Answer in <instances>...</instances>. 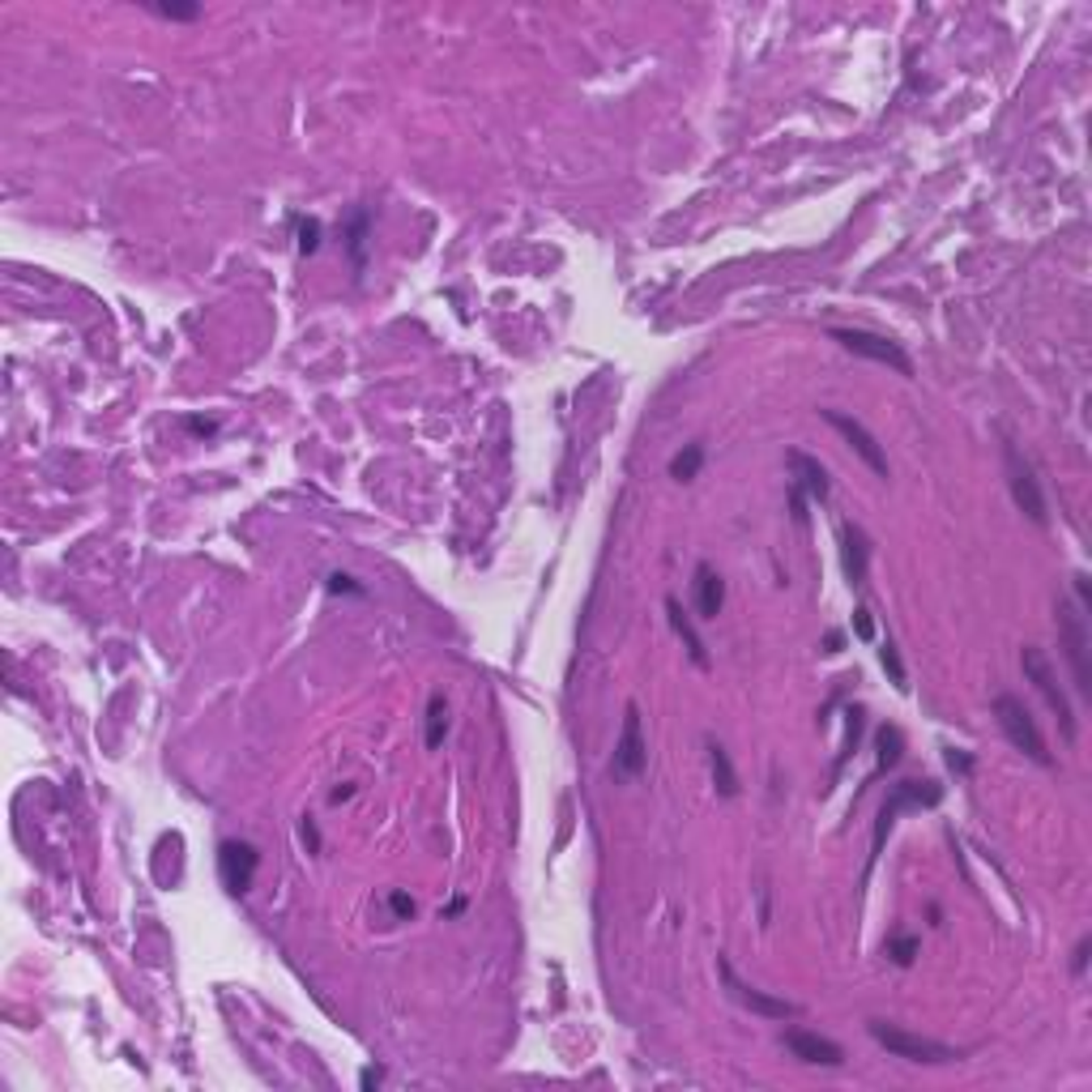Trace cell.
<instances>
[{"mask_svg": "<svg viewBox=\"0 0 1092 1092\" xmlns=\"http://www.w3.org/2000/svg\"><path fill=\"white\" fill-rule=\"evenodd\" d=\"M995 722L998 730H1003V739L1012 742L1015 751H1024L1033 764H1041V768H1050L1054 756L1046 751V739H1041V730H1037V717L1033 708L1020 700V696H1012V691H1003V696H995Z\"/></svg>", "mask_w": 1092, "mask_h": 1092, "instance_id": "obj_1", "label": "cell"}, {"mask_svg": "<svg viewBox=\"0 0 1092 1092\" xmlns=\"http://www.w3.org/2000/svg\"><path fill=\"white\" fill-rule=\"evenodd\" d=\"M939 802H943V785H935V781H900V785H892V794L879 807V819H875L871 862L883 854V840H888V832L897 828V819L905 811H922V807H939Z\"/></svg>", "mask_w": 1092, "mask_h": 1092, "instance_id": "obj_2", "label": "cell"}, {"mask_svg": "<svg viewBox=\"0 0 1092 1092\" xmlns=\"http://www.w3.org/2000/svg\"><path fill=\"white\" fill-rule=\"evenodd\" d=\"M1020 666H1024V679L1037 687V696L1050 704V713L1058 717V730H1063V739L1075 742V713H1071V700H1067V691L1058 687V674H1054V666L1046 662V653L1037 649V644H1024L1020 649Z\"/></svg>", "mask_w": 1092, "mask_h": 1092, "instance_id": "obj_3", "label": "cell"}, {"mask_svg": "<svg viewBox=\"0 0 1092 1092\" xmlns=\"http://www.w3.org/2000/svg\"><path fill=\"white\" fill-rule=\"evenodd\" d=\"M871 1037H875L892 1058H909V1063H956V1058H960V1050H952V1046L931 1041V1037H917V1033H905V1029L883 1024V1020H871Z\"/></svg>", "mask_w": 1092, "mask_h": 1092, "instance_id": "obj_4", "label": "cell"}, {"mask_svg": "<svg viewBox=\"0 0 1092 1092\" xmlns=\"http://www.w3.org/2000/svg\"><path fill=\"white\" fill-rule=\"evenodd\" d=\"M1058 644H1063V653H1067V662H1071L1075 687H1080L1084 696H1092L1088 627H1084V615H1080V606H1075L1071 598H1063V602H1058Z\"/></svg>", "mask_w": 1092, "mask_h": 1092, "instance_id": "obj_5", "label": "cell"}, {"mask_svg": "<svg viewBox=\"0 0 1092 1092\" xmlns=\"http://www.w3.org/2000/svg\"><path fill=\"white\" fill-rule=\"evenodd\" d=\"M832 342H840L849 354H862L871 363H883V368L900 371V376H914V359L900 351V342H892V337H879V333H866V329H832Z\"/></svg>", "mask_w": 1092, "mask_h": 1092, "instance_id": "obj_6", "label": "cell"}, {"mask_svg": "<svg viewBox=\"0 0 1092 1092\" xmlns=\"http://www.w3.org/2000/svg\"><path fill=\"white\" fill-rule=\"evenodd\" d=\"M256 866H261V854H256L248 840H222L218 845V879L231 897H248L252 892V879Z\"/></svg>", "mask_w": 1092, "mask_h": 1092, "instance_id": "obj_7", "label": "cell"}, {"mask_svg": "<svg viewBox=\"0 0 1092 1092\" xmlns=\"http://www.w3.org/2000/svg\"><path fill=\"white\" fill-rule=\"evenodd\" d=\"M1003 461H1007V487H1012L1015 508H1020L1029 521L1046 525V500H1041V487H1037L1033 466L1020 457V449H1015V444H1007V449H1003Z\"/></svg>", "mask_w": 1092, "mask_h": 1092, "instance_id": "obj_8", "label": "cell"}, {"mask_svg": "<svg viewBox=\"0 0 1092 1092\" xmlns=\"http://www.w3.org/2000/svg\"><path fill=\"white\" fill-rule=\"evenodd\" d=\"M717 973H722L730 998H734V1003H742L751 1015H764V1020H790V1015H798V1003L777 998V995H764V990H756V986H747V981L730 969V960H722V964H717Z\"/></svg>", "mask_w": 1092, "mask_h": 1092, "instance_id": "obj_9", "label": "cell"}, {"mask_svg": "<svg viewBox=\"0 0 1092 1092\" xmlns=\"http://www.w3.org/2000/svg\"><path fill=\"white\" fill-rule=\"evenodd\" d=\"M644 764H649V747H644V730H641V708L636 704H627L624 708V734H619V742H615V777H641Z\"/></svg>", "mask_w": 1092, "mask_h": 1092, "instance_id": "obj_10", "label": "cell"}, {"mask_svg": "<svg viewBox=\"0 0 1092 1092\" xmlns=\"http://www.w3.org/2000/svg\"><path fill=\"white\" fill-rule=\"evenodd\" d=\"M819 414H823V423H832V427L845 435V444L858 452L862 461L879 474V478H888V452H883V444H879L875 435L862 427L858 418H849V414H840V410H819Z\"/></svg>", "mask_w": 1092, "mask_h": 1092, "instance_id": "obj_11", "label": "cell"}, {"mask_svg": "<svg viewBox=\"0 0 1092 1092\" xmlns=\"http://www.w3.org/2000/svg\"><path fill=\"white\" fill-rule=\"evenodd\" d=\"M781 1041H785V1050L794 1054L798 1063H815V1067H840V1063H845V1054H840L837 1041H828V1037H819V1033H807V1029H785Z\"/></svg>", "mask_w": 1092, "mask_h": 1092, "instance_id": "obj_12", "label": "cell"}, {"mask_svg": "<svg viewBox=\"0 0 1092 1092\" xmlns=\"http://www.w3.org/2000/svg\"><path fill=\"white\" fill-rule=\"evenodd\" d=\"M840 564H845V576H849V585L862 589L866 585V567H871V542H866V534H862L858 525H840Z\"/></svg>", "mask_w": 1092, "mask_h": 1092, "instance_id": "obj_13", "label": "cell"}, {"mask_svg": "<svg viewBox=\"0 0 1092 1092\" xmlns=\"http://www.w3.org/2000/svg\"><path fill=\"white\" fill-rule=\"evenodd\" d=\"M785 461H790V469H794V491L798 495H811L815 504H823L828 500V469L819 466L815 457H807V452H798V449H790L785 452Z\"/></svg>", "mask_w": 1092, "mask_h": 1092, "instance_id": "obj_14", "label": "cell"}, {"mask_svg": "<svg viewBox=\"0 0 1092 1092\" xmlns=\"http://www.w3.org/2000/svg\"><path fill=\"white\" fill-rule=\"evenodd\" d=\"M722 606H725V581L717 576L713 564H700L696 567V610H700V619H717Z\"/></svg>", "mask_w": 1092, "mask_h": 1092, "instance_id": "obj_15", "label": "cell"}, {"mask_svg": "<svg viewBox=\"0 0 1092 1092\" xmlns=\"http://www.w3.org/2000/svg\"><path fill=\"white\" fill-rule=\"evenodd\" d=\"M666 619H670V627H674V636L682 641V649H687V658L696 666H708V649H704L700 632L691 627V619H687V610H682L679 598H666Z\"/></svg>", "mask_w": 1092, "mask_h": 1092, "instance_id": "obj_16", "label": "cell"}, {"mask_svg": "<svg viewBox=\"0 0 1092 1092\" xmlns=\"http://www.w3.org/2000/svg\"><path fill=\"white\" fill-rule=\"evenodd\" d=\"M708 768H713L717 794H722V798H734V794H739V773H734V764H730V751H725L717 739H708Z\"/></svg>", "mask_w": 1092, "mask_h": 1092, "instance_id": "obj_17", "label": "cell"}, {"mask_svg": "<svg viewBox=\"0 0 1092 1092\" xmlns=\"http://www.w3.org/2000/svg\"><path fill=\"white\" fill-rule=\"evenodd\" d=\"M444 734H449V704H444V696L435 691V696L427 700V747L431 751L444 742Z\"/></svg>", "mask_w": 1092, "mask_h": 1092, "instance_id": "obj_18", "label": "cell"}, {"mask_svg": "<svg viewBox=\"0 0 1092 1092\" xmlns=\"http://www.w3.org/2000/svg\"><path fill=\"white\" fill-rule=\"evenodd\" d=\"M700 466H704V444H687L682 452H674V457H670V478L691 483V478L700 474Z\"/></svg>", "mask_w": 1092, "mask_h": 1092, "instance_id": "obj_19", "label": "cell"}, {"mask_svg": "<svg viewBox=\"0 0 1092 1092\" xmlns=\"http://www.w3.org/2000/svg\"><path fill=\"white\" fill-rule=\"evenodd\" d=\"M368 222H371V214L363 210V214H354L351 231H346V248H351L354 269H363V261H368Z\"/></svg>", "mask_w": 1092, "mask_h": 1092, "instance_id": "obj_20", "label": "cell"}, {"mask_svg": "<svg viewBox=\"0 0 1092 1092\" xmlns=\"http://www.w3.org/2000/svg\"><path fill=\"white\" fill-rule=\"evenodd\" d=\"M900 751H905V734H900V725H883V730H879V773H883V768H892V764L900 760Z\"/></svg>", "mask_w": 1092, "mask_h": 1092, "instance_id": "obj_21", "label": "cell"}, {"mask_svg": "<svg viewBox=\"0 0 1092 1092\" xmlns=\"http://www.w3.org/2000/svg\"><path fill=\"white\" fill-rule=\"evenodd\" d=\"M879 662H883V670L892 674L897 691H909V674H905V662H900V653H897V644H892V641L879 644Z\"/></svg>", "mask_w": 1092, "mask_h": 1092, "instance_id": "obj_22", "label": "cell"}, {"mask_svg": "<svg viewBox=\"0 0 1092 1092\" xmlns=\"http://www.w3.org/2000/svg\"><path fill=\"white\" fill-rule=\"evenodd\" d=\"M917 952H922V943H917L914 935H897L892 943H888V956H892V964H900V969H909Z\"/></svg>", "mask_w": 1092, "mask_h": 1092, "instance_id": "obj_23", "label": "cell"}, {"mask_svg": "<svg viewBox=\"0 0 1092 1092\" xmlns=\"http://www.w3.org/2000/svg\"><path fill=\"white\" fill-rule=\"evenodd\" d=\"M150 9L167 21H196L201 18V4H150Z\"/></svg>", "mask_w": 1092, "mask_h": 1092, "instance_id": "obj_24", "label": "cell"}, {"mask_svg": "<svg viewBox=\"0 0 1092 1092\" xmlns=\"http://www.w3.org/2000/svg\"><path fill=\"white\" fill-rule=\"evenodd\" d=\"M320 248V222L316 218H308V222H299V252L308 256Z\"/></svg>", "mask_w": 1092, "mask_h": 1092, "instance_id": "obj_25", "label": "cell"}, {"mask_svg": "<svg viewBox=\"0 0 1092 1092\" xmlns=\"http://www.w3.org/2000/svg\"><path fill=\"white\" fill-rule=\"evenodd\" d=\"M299 840H303V849H308V854H320V832H316V819L312 815L299 819Z\"/></svg>", "mask_w": 1092, "mask_h": 1092, "instance_id": "obj_26", "label": "cell"}, {"mask_svg": "<svg viewBox=\"0 0 1092 1092\" xmlns=\"http://www.w3.org/2000/svg\"><path fill=\"white\" fill-rule=\"evenodd\" d=\"M1088 952H1092V939L1084 935L1080 943H1075V956H1071V973H1075V977L1088 973Z\"/></svg>", "mask_w": 1092, "mask_h": 1092, "instance_id": "obj_27", "label": "cell"}, {"mask_svg": "<svg viewBox=\"0 0 1092 1092\" xmlns=\"http://www.w3.org/2000/svg\"><path fill=\"white\" fill-rule=\"evenodd\" d=\"M389 909H393L397 922H410V917H414V900H410L406 892H389Z\"/></svg>", "mask_w": 1092, "mask_h": 1092, "instance_id": "obj_28", "label": "cell"}, {"mask_svg": "<svg viewBox=\"0 0 1092 1092\" xmlns=\"http://www.w3.org/2000/svg\"><path fill=\"white\" fill-rule=\"evenodd\" d=\"M854 632H858V641H871V636H875V624H871V610H866V606L854 610Z\"/></svg>", "mask_w": 1092, "mask_h": 1092, "instance_id": "obj_29", "label": "cell"}, {"mask_svg": "<svg viewBox=\"0 0 1092 1092\" xmlns=\"http://www.w3.org/2000/svg\"><path fill=\"white\" fill-rule=\"evenodd\" d=\"M329 593H363V585H354V576H342V572H333L329 576Z\"/></svg>", "mask_w": 1092, "mask_h": 1092, "instance_id": "obj_30", "label": "cell"}, {"mask_svg": "<svg viewBox=\"0 0 1092 1092\" xmlns=\"http://www.w3.org/2000/svg\"><path fill=\"white\" fill-rule=\"evenodd\" d=\"M1075 593H1080V610H1088V606H1092V593H1088V576H1084V572L1075 576Z\"/></svg>", "mask_w": 1092, "mask_h": 1092, "instance_id": "obj_31", "label": "cell"}, {"mask_svg": "<svg viewBox=\"0 0 1092 1092\" xmlns=\"http://www.w3.org/2000/svg\"><path fill=\"white\" fill-rule=\"evenodd\" d=\"M184 427L196 431V435H210V431H214L218 423H214V418H184Z\"/></svg>", "mask_w": 1092, "mask_h": 1092, "instance_id": "obj_32", "label": "cell"}, {"mask_svg": "<svg viewBox=\"0 0 1092 1092\" xmlns=\"http://www.w3.org/2000/svg\"><path fill=\"white\" fill-rule=\"evenodd\" d=\"M947 764H952L956 773H969V768H973V760H969L964 751H956V747H952V751H947Z\"/></svg>", "mask_w": 1092, "mask_h": 1092, "instance_id": "obj_33", "label": "cell"}, {"mask_svg": "<svg viewBox=\"0 0 1092 1092\" xmlns=\"http://www.w3.org/2000/svg\"><path fill=\"white\" fill-rule=\"evenodd\" d=\"M380 1080H385V1071H371V1067H368V1071H363V1080H359V1084H363V1088H376V1084H380Z\"/></svg>", "mask_w": 1092, "mask_h": 1092, "instance_id": "obj_34", "label": "cell"}, {"mask_svg": "<svg viewBox=\"0 0 1092 1092\" xmlns=\"http://www.w3.org/2000/svg\"><path fill=\"white\" fill-rule=\"evenodd\" d=\"M354 794V785H342V790H333V802H346Z\"/></svg>", "mask_w": 1092, "mask_h": 1092, "instance_id": "obj_35", "label": "cell"}]
</instances>
